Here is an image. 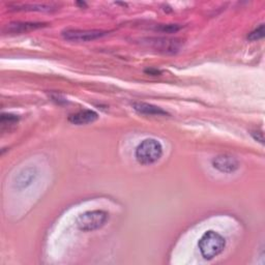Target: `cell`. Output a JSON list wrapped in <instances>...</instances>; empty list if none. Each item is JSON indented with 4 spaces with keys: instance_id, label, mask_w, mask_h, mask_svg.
Wrapping results in <instances>:
<instances>
[{
    "instance_id": "9",
    "label": "cell",
    "mask_w": 265,
    "mask_h": 265,
    "mask_svg": "<svg viewBox=\"0 0 265 265\" xmlns=\"http://www.w3.org/2000/svg\"><path fill=\"white\" fill-rule=\"evenodd\" d=\"M35 174L33 172V169H26L24 170L19 176H18V179H17V185L18 187L20 188H24L26 186H28L32 179L34 178Z\"/></svg>"
},
{
    "instance_id": "11",
    "label": "cell",
    "mask_w": 265,
    "mask_h": 265,
    "mask_svg": "<svg viewBox=\"0 0 265 265\" xmlns=\"http://www.w3.org/2000/svg\"><path fill=\"white\" fill-rule=\"evenodd\" d=\"M18 121V117H16L15 115H11V114H3L2 116V125L6 126V125H14Z\"/></svg>"
},
{
    "instance_id": "10",
    "label": "cell",
    "mask_w": 265,
    "mask_h": 265,
    "mask_svg": "<svg viewBox=\"0 0 265 265\" xmlns=\"http://www.w3.org/2000/svg\"><path fill=\"white\" fill-rule=\"evenodd\" d=\"M264 33H265V30H264V24H261L259 27H257L255 30H253L248 38L250 40H258L260 38H262L264 36Z\"/></svg>"
},
{
    "instance_id": "1",
    "label": "cell",
    "mask_w": 265,
    "mask_h": 265,
    "mask_svg": "<svg viewBox=\"0 0 265 265\" xmlns=\"http://www.w3.org/2000/svg\"><path fill=\"white\" fill-rule=\"evenodd\" d=\"M198 246L203 258L210 260L223 252L226 246V241L221 234L210 230L202 235Z\"/></svg>"
},
{
    "instance_id": "6",
    "label": "cell",
    "mask_w": 265,
    "mask_h": 265,
    "mask_svg": "<svg viewBox=\"0 0 265 265\" xmlns=\"http://www.w3.org/2000/svg\"><path fill=\"white\" fill-rule=\"evenodd\" d=\"M97 113L92 111V110H82L79 111L73 115L70 116L69 120L77 126H82V125H87L90 123H93L94 120L97 119Z\"/></svg>"
},
{
    "instance_id": "7",
    "label": "cell",
    "mask_w": 265,
    "mask_h": 265,
    "mask_svg": "<svg viewBox=\"0 0 265 265\" xmlns=\"http://www.w3.org/2000/svg\"><path fill=\"white\" fill-rule=\"evenodd\" d=\"M133 106H134V109L137 112L145 115H167L168 114L166 111L156 107V106L146 104V103H135Z\"/></svg>"
},
{
    "instance_id": "4",
    "label": "cell",
    "mask_w": 265,
    "mask_h": 265,
    "mask_svg": "<svg viewBox=\"0 0 265 265\" xmlns=\"http://www.w3.org/2000/svg\"><path fill=\"white\" fill-rule=\"evenodd\" d=\"M106 31L98 29H68L63 32L66 39L72 42H89L104 36Z\"/></svg>"
},
{
    "instance_id": "2",
    "label": "cell",
    "mask_w": 265,
    "mask_h": 265,
    "mask_svg": "<svg viewBox=\"0 0 265 265\" xmlns=\"http://www.w3.org/2000/svg\"><path fill=\"white\" fill-rule=\"evenodd\" d=\"M163 154L162 144L155 139H145L135 152L137 161L142 165H151L160 160Z\"/></svg>"
},
{
    "instance_id": "3",
    "label": "cell",
    "mask_w": 265,
    "mask_h": 265,
    "mask_svg": "<svg viewBox=\"0 0 265 265\" xmlns=\"http://www.w3.org/2000/svg\"><path fill=\"white\" fill-rule=\"evenodd\" d=\"M109 215L104 210H90L77 218V227L82 231H93L101 228L108 221Z\"/></svg>"
},
{
    "instance_id": "8",
    "label": "cell",
    "mask_w": 265,
    "mask_h": 265,
    "mask_svg": "<svg viewBox=\"0 0 265 265\" xmlns=\"http://www.w3.org/2000/svg\"><path fill=\"white\" fill-rule=\"evenodd\" d=\"M43 24L40 23H21V22H17V23H11L7 25V31L10 33H24L30 30H34L36 28L42 27Z\"/></svg>"
},
{
    "instance_id": "5",
    "label": "cell",
    "mask_w": 265,
    "mask_h": 265,
    "mask_svg": "<svg viewBox=\"0 0 265 265\" xmlns=\"http://www.w3.org/2000/svg\"><path fill=\"white\" fill-rule=\"evenodd\" d=\"M213 166L221 172L232 173L239 167V163L234 156L222 154L216 156L213 160Z\"/></svg>"
}]
</instances>
